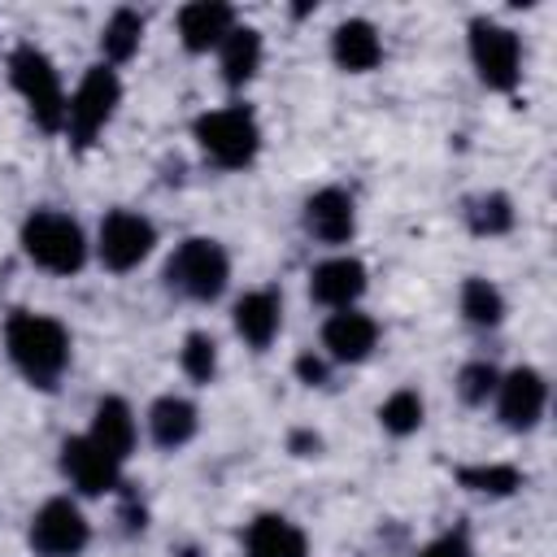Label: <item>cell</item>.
<instances>
[{
    "instance_id": "cell-1",
    "label": "cell",
    "mask_w": 557,
    "mask_h": 557,
    "mask_svg": "<svg viewBox=\"0 0 557 557\" xmlns=\"http://www.w3.org/2000/svg\"><path fill=\"white\" fill-rule=\"evenodd\" d=\"M4 348L13 357V366L35 383V387H57L65 361H70V335L57 318L48 313H9L4 322Z\"/></svg>"
},
{
    "instance_id": "cell-24",
    "label": "cell",
    "mask_w": 557,
    "mask_h": 557,
    "mask_svg": "<svg viewBox=\"0 0 557 557\" xmlns=\"http://www.w3.org/2000/svg\"><path fill=\"white\" fill-rule=\"evenodd\" d=\"M379 422H383L392 435H409V431H418V426H422V396H418L413 387L392 392V396L383 400V409H379Z\"/></svg>"
},
{
    "instance_id": "cell-13",
    "label": "cell",
    "mask_w": 557,
    "mask_h": 557,
    "mask_svg": "<svg viewBox=\"0 0 557 557\" xmlns=\"http://www.w3.org/2000/svg\"><path fill=\"white\" fill-rule=\"evenodd\" d=\"M305 226H309V235L322 239V244H344V239H352V231H357L352 196L339 191V187H322V191L309 196V205H305Z\"/></svg>"
},
{
    "instance_id": "cell-8",
    "label": "cell",
    "mask_w": 557,
    "mask_h": 557,
    "mask_svg": "<svg viewBox=\"0 0 557 557\" xmlns=\"http://www.w3.org/2000/svg\"><path fill=\"white\" fill-rule=\"evenodd\" d=\"M87 540H91V527L70 496L44 500L39 513L30 518V548L39 557H78Z\"/></svg>"
},
{
    "instance_id": "cell-7",
    "label": "cell",
    "mask_w": 557,
    "mask_h": 557,
    "mask_svg": "<svg viewBox=\"0 0 557 557\" xmlns=\"http://www.w3.org/2000/svg\"><path fill=\"white\" fill-rule=\"evenodd\" d=\"M470 61H474V70H479V78H483L487 87H496V91L518 87L522 48H518V35H513L509 26L487 22V17L470 22Z\"/></svg>"
},
{
    "instance_id": "cell-27",
    "label": "cell",
    "mask_w": 557,
    "mask_h": 557,
    "mask_svg": "<svg viewBox=\"0 0 557 557\" xmlns=\"http://www.w3.org/2000/svg\"><path fill=\"white\" fill-rule=\"evenodd\" d=\"M509 226H513V209H509L505 196H483V200H474V209H470V231H474V235H500V231H509Z\"/></svg>"
},
{
    "instance_id": "cell-6",
    "label": "cell",
    "mask_w": 557,
    "mask_h": 557,
    "mask_svg": "<svg viewBox=\"0 0 557 557\" xmlns=\"http://www.w3.org/2000/svg\"><path fill=\"white\" fill-rule=\"evenodd\" d=\"M117 100H122V83H117L113 65H91L83 74L78 91L65 100V131H70V139L78 148H87L104 131V122L113 117Z\"/></svg>"
},
{
    "instance_id": "cell-3",
    "label": "cell",
    "mask_w": 557,
    "mask_h": 557,
    "mask_svg": "<svg viewBox=\"0 0 557 557\" xmlns=\"http://www.w3.org/2000/svg\"><path fill=\"white\" fill-rule=\"evenodd\" d=\"M9 78H13V87L22 91L30 117H35L44 131H65V91H61L57 65H52L35 44H22V48L9 57Z\"/></svg>"
},
{
    "instance_id": "cell-21",
    "label": "cell",
    "mask_w": 557,
    "mask_h": 557,
    "mask_svg": "<svg viewBox=\"0 0 557 557\" xmlns=\"http://www.w3.org/2000/svg\"><path fill=\"white\" fill-rule=\"evenodd\" d=\"M218 52H222V78H226L231 87H239V83H248V78L257 74V65H261V35H257L252 26H235V30L218 44Z\"/></svg>"
},
{
    "instance_id": "cell-4",
    "label": "cell",
    "mask_w": 557,
    "mask_h": 557,
    "mask_svg": "<svg viewBox=\"0 0 557 557\" xmlns=\"http://www.w3.org/2000/svg\"><path fill=\"white\" fill-rule=\"evenodd\" d=\"M196 139H200V148H205L222 170H244V165L257 157V148H261L257 117H252L244 104L200 113V117H196Z\"/></svg>"
},
{
    "instance_id": "cell-12",
    "label": "cell",
    "mask_w": 557,
    "mask_h": 557,
    "mask_svg": "<svg viewBox=\"0 0 557 557\" xmlns=\"http://www.w3.org/2000/svg\"><path fill=\"white\" fill-rule=\"evenodd\" d=\"M361 292H366V265L357 257H331L309 274V296L326 309H352Z\"/></svg>"
},
{
    "instance_id": "cell-28",
    "label": "cell",
    "mask_w": 557,
    "mask_h": 557,
    "mask_svg": "<svg viewBox=\"0 0 557 557\" xmlns=\"http://www.w3.org/2000/svg\"><path fill=\"white\" fill-rule=\"evenodd\" d=\"M496 370L487 366V361H470L461 374H457V392H461V400H470V405H479V400H487L492 392H496Z\"/></svg>"
},
{
    "instance_id": "cell-9",
    "label": "cell",
    "mask_w": 557,
    "mask_h": 557,
    "mask_svg": "<svg viewBox=\"0 0 557 557\" xmlns=\"http://www.w3.org/2000/svg\"><path fill=\"white\" fill-rule=\"evenodd\" d=\"M152 244H157V231H152L148 218H139V213H131V209H113V213L100 222L96 252H100V261H104L109 270L126 274V270H135V265L152 252Z\"/></svg>"
},
{
    "instance_id": "cell-17",
    "label": "cell",
    "mask_w": 557,
    "mask_h": 557,
    "mask_svg": "<svg viewBox=\"0 0 557 557\" xmlns=\"http://www.w3.org/2000/svg\"><path fill=\"white\" fill-rule=\"evenodd\" d=\"M305 531L278 513H261L244 535V557H305Z\"/></svg>"
},
{
    "instance_id": "cell-11",
    "label": "cell",
    "mask_w": 557,
    "mask_h": 557,
    "mask_svg": "<svg viewBox=\"0 0 557 557\" xmlns=\"http://www.w3.org/2000/svg\"><path fill=\"white\" fill-rule=\"evenodd\" d=\"M61 470H65V479L83 496H100V492H113L117 487V461L109 453H100L87 435L61 444Z\"/></svg>"
},
{
    "instance_id": "cell-22",
    "label": "cell",
    "mask_w": 557,
    "mask_h": 557,
    "mask_svg": "<svg viewBox=\"0 0 557 557\" xmlns=\"http://www.w3.org/2000/svg\"><path fill=\"white\" fill-rule=\"evenodd\" d=\"M139 39H144V17L135 9H117L109 22H104V35H100V52L109 65L117 61H131L139 52Z\"/></svg>"
},
{
    "instance_id": "cell-30",
    "label": "cell",
    "mask_w": 557,
    "mask_h": 557,
    "mask_svg": "<svg viewBox=\"0 0 557 557\" xmlns=\"http://www.w3.org/2000/svg\"><path fill=\"white\" fill-rule=\"evenodd\" d=\"M296 370H300V374H305L309 383H322V379H326V370H322V361H313V357H300V361H296Z\"/></svg>"
},
{
    "instance_id": "cell-5",
    "label": "cell",
    "mask_w": 557,
    "mask_h": 557,
    "mask_svg": "<svg viewBox=\"0 0 557 557\" xmlns=\"http://www.w3.org/2000/svg\"><path fill=\"white\" fill-rule=\"evenodd\" d=\"M231 278V261L213 239H183L165 261V283L191 300H218Z\"/></svg>"
},
{
    "instance_id": "cell-14",
    "label": "cell",
    "mask_w": 557,
    "mask_h": 557,
    "mask_svg": "<svg viewBox=\"0 0 557 557\" xmlns=\"http://www.w3.org/2000/svg\"><path fill=\"white\" fill-rule=\"evenodd\" d=\"M322 344L335 361H366L379 344V326L370 313H357V309H339L326 318L322 326Z\"/></svg>"
},
{
    "instance_id": "cell-25",
    "label": "cell",
    "mask_w": 557,
    "mask_h": 557,
    "mask_svg": "<svg viewBox=\"0 0 557 557\" xmlns=\"http://www.w3.org/2000/svg\"><path fill=\"white\" fill-rule=\"evenodd\" d=\"M183 374L191 379V383H209L213 379V370H218V344L205 335V331H191L187 339H183Z\"/></svg>"
},
{
    "instance_id": "cell-15",
    "label": "cell",
    "mask_w": 557,
    "mask_h": 557,
    "mask_svg": "<svg viewBox=\"0 0 557 557\" xmlns=\"http://www.w3.org/2000/svg\"><path fill=\"white\" fill-rule=\"evenodd\" d=\"M231 30H235V13H231V4L196 0V4L178 9V39H183L187 52H209V48H218Z\"/></svg>"
},
{
    "instance_id": "cell-2",
    "label": "cell",
    "mask_w": 557,
    "mask_h": 557,
    "mask_svg": "<svg viewBox=\"0 0 557 557\" xmlns=\"http://www.w3.org/2000/svg\"><path fill=\"white\" fill-rule=\"evenodd\" d=\"M22 248L48 274H74L87 261L83 226L70 213H57V209H39L22 222Z\"/></svg>"
},
{
    "instance_id": "cell-18",
    "label": "cell",
    "mask_w": 557,
    "mask_h": 557,
    "mask_svg": "<svg viewBox=\"0 0 557 557\" xmlns=\"http://www.w3.org/2000/svg\"><path fill=\"white\" fill-rule=\"evenodd\" d=\"M331 57H335L344 70L366 74V70H374V65L383 61V44H379V35H374L370 22L352 17V22H339V26H335V35H331Z\"/></svg>"
},
{
    "instance_id": "cell-26",
    "label": "cell",
    "mask_w": 557,
    "mask_h": 557,
    "mask_svg": "<svg viewBox=\"0 0 557 557\" xmlns=\"http://www.w3.org/2000/svg\"><path fill=\"white\" fill-rule=\"evenodd\" d=\"M457 479L470 492H487V496H509L522 483V474L513 466H466V470H457Z\"/></svg>"
},
{
    "instance_id": "cell-23",
    "label": "cell",
    "mask_w": 557,
    "mask_h": 557,
    "mask_svg": "<svg viewBox=\"0 0 557 557\" xmlns=\"http://www.w3.org/2000/svg\"><path fill=\"white\" fill-rule=\"evenodd\" d=\"M461 313L474 326H496L500 313H505V300H500V292L487 278H466V287H461Z\"/></svg>"
},
{
    "instance_id": "cell-16",
    "label": "cell",
    "mask_w": 557,
    "mask_h": 557,
    "mask_svg": "<svg viewBox=\"0 0 557 557\" xmlns=\"http://www.w3.org/2000/svg\"><path fill=\"white\" fill-rule=\"evenodd\" d=\"M100 453H109L117 466L131 457L135 448V418H131V405L117 400V396H104L91 413V435H87Z\"/></svg>"
},
{
    "instance_id": "cell-29",
    "label": "cell",
    "mask_w": 557,
    "mask_h": 557,
    "mask_svg": "<svg viewBox=\"0 0 557 557\" xmlns=\"http://www.w3.org/2000/svg\"><path fill=\"white\" fill-rule=\"evenodd\" d=\"M422 557H470V548H466V535H440L435 544H426L422 548Z\"/></svg>"
},
{
    "instance_id": "cell-19",
    "label": "cell",
    "mask_w": 557,
    "mask_h": 557,
    "mask_svg": "<svg viewBox=\"0 0 557 557\" xmlns=\"http://www.w3.org/2000/svg\"><path fill=\"white\" fill-rule=\"evenodd\" d=\"M278 318H283V309H278V296L274 292H248L235 305V331L252 348H270V339L278 335Z\"/></svg>"
},
{
    "instance_id": "cell-10",
    "label": "cell",
    "mask_w": 557,
    "mask_h": 557,
    "mask_svg": "<svg viewBox=\"0 0 557 557\" xmlns=\"http://www.w3.org/2000/svg\"><path fill=\"white\" fill-rule=\"evenodd\" d=\"M496 392H500V418H505V426H513V431H531V426L540 422L544 405H548V383H544V374L531 370V366L509 370V374L496 383Z\"/></svg>"
},
{
    "instance_id": "cell-20",
    "label": "cell",
    "mask_w": 557,
    "mask_h": 557,
    "mask_svg": "<svg viewBox=\"0 0 557 557\" xmlns=\"http://www.w3.org/2000/svg\"><path fill=\"white\" fill-rule=\"evenodd\" d=\"M148 431L161 448H183L196 435V405L183 396H161L148 409Z\"/></svg>"
}]
</instances>
